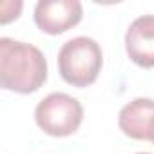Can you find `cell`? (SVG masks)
Here are the masks:
<instances>
[{
	"instance_id": "cell-1",
	"label": "cell",
	"mask_w": 154,
	"mask_h": 154,
	"mask_svg": "<svg viewBox=\"0 0 154 154\" xmlns=\"http://www.w3.org/2000/svg\"><path fill=\"white\" fill-rule=\"evenodd\" d=\"M47 80V60L44 53L27 42L8 36L0 38V85L6 91L29 94Z\"/></svg>"
},
{
	"instance_id": "cell-2",
	"label": "cell",
	"mask_w": 154,
	"mask_h": 154,
	"mask_svg": "<svg viewBox=\"0 0 154 154\" xmlns=\"http://www.w3.org/2000/svg\"><path fill=\"white\" fill-rule=\"evenodd\" d=\"M102 65V47L89 36H74L58 51V72L63 82L72 87H87L94 84Z\"/></svg>"
},
{
	"instance_id": "cell-3",
	"label": "cell",
	"mask_w": 154,
	"mask_h": 154,
	"mask_svg": "<svg viewBox=\"0 0 154 154\" xmlns=\"http://www.w3.org/2000/svg\"><path fill=\"white\" fill-rule=\"evenodd\" d=\"M36 125L49 136L65 138L74 134L84 122L82 103L65 93H51L35 109Z\"/></svg>"
},
{
	"instance_id": "cell-4",
	"label": "cell",
	"mask_w": 154,
	"mask_h": 154,
	"mask_svg": "<svg viewBox=\"0 0 154 154\" xmlns=\"http://www.w3.org/2000/svg\"><path fill=\"white\" fill-rule=\"evenodd\" d=\"M84 9L78 0H40L35 6V24L47 35H62L78 26Z\"/></svg>"
},
{
	"instance_id": "cell-5",
	"label": "cell",
	"mask_w": 154,
	"mask_h": 154,
	"mask_svg": "<svg viewBox=\"0 0 154 154\" xmlns=\"http://www.w3.org/2000/svg\"><path fill=\"white\" fill-rule=\"evenodd\" d=\"M125 51L136 65L154 67V15H141L131 22L125 33Z\"/></svg>"
},
{
	"instance_id": "cell-6",
	"label": "cell",
	"mask_w": 154,
	"mask_h": 154,
	"mask_svg": "<svg viewBox=\"0 0 154 154\" xmlns=\"http://www.w3.org/2000/svg\"><path fill=\"white\" fill-rule=\"evenodd\" d=\"M120 131L132 140H149L154 129V100L134 98L125 103L118 114Z\"/></svg>"
},
{
	"instance_id": "cell-7",
	"label": "cell",
	"mask_w": 154,
	"mask_h": 154,
	"mask_svg": "<svg viewBox=\"0 0 154 154\" xmlns=\"http://www.w3.org/2000/svg\"><path fill=\"white\" fill-rule=\"evenodd\" d=\"M150 141L154 143V129H152V134H150Z\"/></svg>"
},
{
	"instance_id": "cell-8",
	"label": "cell",
	"mask_w": 154,
	"mask_h": 154,
	"mask_svg": "<svg viewBox=\"0 0 154 154\" xmlns=\"http://www.w3.org/2000/svg\"><path fill=\"white\" fill-rule=\"evenodd\" d=\"M136 154H150V152H136Z\"/></svg>"
}]
</instances>
